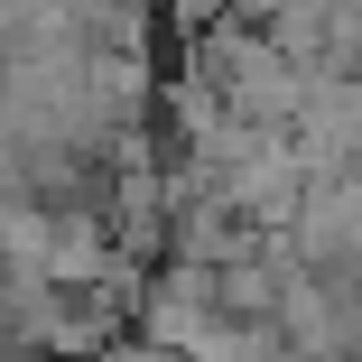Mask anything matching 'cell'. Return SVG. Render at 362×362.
I'll return each instance as SVG.
<instances>
[{
  "mask_svg": "<svg viewBox=\"0 0 362 362\" xmlns=\"http://www.w3.org/2000/svg\"><path fill=\"white\" fill-rule=\"evenodd\" d=\"M93 362H186V353H168V344H103Z\"/></svg>",
  "mask_w": 362,
  "mask_h": 362,
  "instance_id": "6da1fadb",
  "label": "cell"
}]
</instances>
